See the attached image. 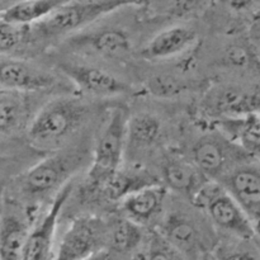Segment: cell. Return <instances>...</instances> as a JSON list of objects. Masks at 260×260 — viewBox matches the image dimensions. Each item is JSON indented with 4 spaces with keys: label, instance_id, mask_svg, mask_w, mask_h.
I'll use <instances>...</instances> for the list:
<instances>
[{
    "label": "cell",
    "instance_id": "obj_1",
    "mask_svg": "<svg viewBox=\"0 0 260 260\" xmlns=\"http://www.w3.org/2000/svg\"><path fill=\"white\" fill-rule=\"evenodd\" d=\"M89 152L84 145L62 147L51 152L15 179L10 198L25 207L40 210V205L71 182L76 173L88 162Z\"/></svg>",
    "mask_w": 260,
    "mask_h": 260
},
{
    "label": "cell",
    "instance_id": "obj_2",
    "mask_svg": "<svg viewBox=\"0 0 260 260\" xmlns=\"http://www.w3.org/2000/svg\"><path fill=\"white\" fill-rule=\"evenodd\" d=\"M91 116V107L76 96L60 95L43 104L27 128L30 146L53 152L66 146Z\"/></svg>",
    "mask_w": 260,
    "mask_h": 260
},
{
    "label": "cell",
    "instance_id": "obj_3",
    "mask_svg": "<svg viewBox=\"0 0 260 260\" xmlns=\"http://www.w3.org/2000/svg\"><path fill=\"white\" fill-rule=\"evenodd\" d=\"M128 112L124 107H112L99 128L89 162L83 192L85 198H96L107 180L123 167Z\"/></svg>",
    "mask_w": 260,
    "mask_h": 260
},
{
    "label": "cell",
    "instance_id": "obj_4",
    "mask_svg": "<svg viewBox=\"0 0 260 260\" xmlns=\"http://www.w3.org/2000/svg\"><path fill=\"white\" fill-rule=\"evenodd\" d=\"M149 0H70L42 22L30 25L36 43L73 36L104 15L126 7H144Z\"/></svg>",
    "mask_w": 260,
    "mask_h": 260
},
{
    "label": "cell",
    "instance_id": "obj_5",
    "mask_svg": "<svg viewBox=\"0 0 260 260\" xmlns=\"http://www.w3.org/2000/svg\"><path fill=\"white\" fill-rule=\"evenodd\" d=\"M202 208L210 223L229 240L254 241L253 229L235 198L218 182H207L192 198Z\"/></svg>",
    "mask_w": 260,
    "mask_h": 260
},
{
    "label": "cell",
    "instance_id": "obj_6",
    "mask_svg": "<svg viewBox=\"0 0 260 260\" xmlns=\"http://www.w3.org/2000/svg\"><path fill=\"white\" fill-rule=\"evenodd\" d=\"M190 161L211 182L221 183L253 157L231 137L216 127L200 137L190 150Z\"/></svg>",
    "mask_w": 260,
    "mask_h": 260
},
{
    "label": "cell",
    "instance_id": "obj_7",
    "mask_svg": "<svg viewBox=\"0 0 260 260\" xmlns=\"http://www.w3.org/2000/svg\"><path fill=\"white\" fill-rule=\"evenodd\" d=\"M202 107L217 121L260 114V78H238L218 84L206 93Z\"/></svg>",
    "mask_w": 260,
    "mask_h": 260
},
{
    "label": "cell",
    "instance_id": "obj_8",
    "mask_svg": "<svg viewBox=\"0 0 260 260\" xmlns=\"http://www.w3.org/2000/svg\"><path fill=\"white\" fill-rule=\"evenodd\" d=\"M108 221L95 215L74 218L61 236L53 260H85L107 251Z\"/></svg>",
    "mask_w": 260,
    "mask_h": 260
},
{
    "label": "cell",
    "instance_id": "obj_9",
    "mask_svg": "<svg viewBox=\"0 0 260 260\" xmlns=\"http://www.w3.org/2000/svg\"><path fill=\"white\" fill-rule=\"evenodd\" d=\"M40 210L7 197L0 206V260H20L29 231Z\"/></svg>",
    "mask_w": 260,
    "mask_h": 260
},
{
    "label": "cell",
    "instance_id": "obj_10",
    "mask_svg": "<svg viewBox=\"0 0 260 260\" xmlns=\"http://www.w3.org/2000/svg\"><path fill=\"white\" fill-rule=\"evenodd\" d=\"M71 193L73 184L70 182L48 203L50 207L40 213L30 229L20 260H53L57 223Z\"/></svg>",
    "mask_w": 260,
    "mask_h": 260
},
{
    "label": "cell",
    "instance_id": "obj_11",
    "mask_svg": "<svg viewBox=\"0 0 260 260\" xmlns=\"http://www.w3.org/2000/svg\"><path fill=\"white\" fill-rule=\"evenodd\" d=\"M221 184L244 211L250 222L254 241L260 249V162L249 161L229 174Z\"/></svg>",
    "mask_w": 260,
    "mask_h": 260
},
{
    "label": "cell",
    "instance_id": "obj_12",
    "mask_svg": "<svg viewBox=\"0 0 260 260\" xmlns=\"http://www.w3.org/2000/svg\"><path fill=\"white\" fill-rule=\"evenodd\" d=\"M156 231L188 260L200 259L211 245V239L200 223L179 211L164 216Z\"/></svg>",
    "mask_w": 260,
    "mask_h": 260
},
{
    "label": "cell",
    "instance_id": "obj_13",
    "mask_svg": "<svg viewBox=\"0 0 260 260\" xmlns=\"http://www.w3.org/2000/svg\"><path fill=\"white\" fill-rule=\"evenodd\" d=\"M57 86V78L41 66L17 56H0V88L37 94Z\"/></svg>",
    "mask_w": 260,
    "mask_h": 260
},
{
    "label": "cell",
    "instance_id": "obj_14",
    "mask_svg": "<svg viewBox=\"0 0 260 260\" xmlns=\"http://www.w3.org/2000/svg\"><path fill=\"white\" fill-rule=\"evenodd\" d=\"M58 68L74 85L78 86L79 90L90 95L111 98L126 95L132 91L128 83L117 78L114 74L90 63L61 62Z\"/></svg>",
    "mask_w": 260,
    "mask_h": 260
},
{
    "label": "cell",
    "instance_id": "obj_15",
    "mask_svg": "<svg viewBox=\"0 0 260 260\" xmlns=\"http://www.w3.org/2000/svg\"><path fill=\"white\" fill-rule=\"evenodd\" d=\"M68 43L78 50L89 51L107 58H122L132 50L128 33L121 28H101L90 32H78Z\"/></svg>",
    "mask_w": 260,
    "mask_h": 260
},
{
    "label": "cell",
    "instance_id": "obj_16",
    "mask_svg": "<svg viewBox=\"0 0 260 260\" xmlns=\"http://www.w3.org/2000/svg\"><path fill=\"white\" fill-rule=\"evenodd\" d=\"M197 32L188 25H173L157 33L141 48V56L147 61H164L179 57L197 42Z\"/></svg>",
    "mask_w": 260,
    "mask_h": 260
},
{
    "label": "cell",
    "instance_id": "obj_17",
    "mask_svg": "<svg viewBox=\"0 0 260 260\" xmlns=\"http://www.w3.org/2000/svg\"><path fill=\"white\" fill-rule=\"evenodd\" d=\"M167 197L168 188L162 183H156L131 193L119 203L124 217L140 226H147L161 217Z\"/></svg>",
    "mask_w": 260,
    "mask_h": 260
},
{
    "label": "cell",
    "instance_id": "obj_18",
    "mask_svg": "<svg viewBox=\"0 0 260 260\" xmlns=\"http://www.w3.org/2000/svg\"><path fill=\"white\" fill-rule=\"evenodd\" d=\"M33 94L0 88V137L17 136L27 132L32 121Z\"/></svg>",
    "mask_w": 260,
    "mask_h": 260
},
{
    "label": "cell",
    "instance_id": "obj_19",
    "mask_svg": "<svg viewBox=\"0 0 260 260\" xmlns=\"http://www.w3.org/2000/svg\"><path fill=\"white\" fill-rule=\"evenodd\" d=\"M162 184L179 194L192 198L207 182L205 175L196 168L189 159L172 155L167 156L161 164Z\"/></svg>",
    "mask_w": 260,
    "mask_h": 260
},
{
    "label": "cell",
    "instance_id": "obj_20",
    "mask_svg": "<svg viewBox=\"0 0 260 260\" xmlns=\"http://www.w3.org/2000/svg\"><path fill=\"white\" fill-rule=\"evenodd\" d=\"M162 123L159 117L141 112L128 117L126 134V155L132 156L149 152L160 142Z\"/></svg>",
    "mask_w": 260,
    "mask_h": 260
},
{
    "label": "cell",
    "instance_id": "obj_21",
    "mask_svg": "<svg viewBox=\"0 0 260 260\" xmlns=\"http://www.w3.org/2000/svg\"><path fill=\"white\" fill-rule=\"evenodd\" d=\"M156 183L161 182L144 168L136 165H132L131 168L122 167L107 180L96 198L101 197L108 202H121L131 193Z\"/></svg>",
    "mask_w": 260,
    "mask_h": 260
},
{
    "label": "cell",
    "instance_id": "obj_22",
    "mask_svg": "<svg viewBox=\"0 0 260 260\" xmlns=\"http://www.w3.org/2000/svg\"><path fill=\"white\" fill-rule=\"evenodd\" d=\"M69 2L70 0H20L0 13V20L17 25H35Z\"/></svg>",
    "mask_w": 260,
    "mask_h": 260
},
{
    "label": "cell",
    "instance_id": "obj_23",
    "mask_svg": "<svg viewBox=\"0 0 260 260\" xmlns=\"http://www.w3.org/2000/svg\"><path fill=\"white\" fill-rule=\"evenodd\" d=\"M145 234L142 226L127 217H118L108 222L107 249L117 254L135 253L144 244Z\"/></svg>",
    "mask_w": 260,
    "mask_h": 260
},
{
    "label": "cell",
    "instance_id": "obj_24",
    "mask_svg": "<svg viewBox=\"0 0 260 260\" xmlns=\"http://www.w3.org/2000/svg\"><path fill=\"white\" fill-rule=\"evenodd\" d=\"M36 45L30 25H17L0 20V56H14L13 53L27 50Z\"/></svg>",
    "mask_w": 260,
    "mask_h": 260
},
{
    "label": "cell",
    "instance_id": "obj_25",
    "mask_svg": "<svg viewBox=\"0 0 260 260\" xmlns=\"http://www.w3.org/2000/svg\"><path fill=\"white\" fill-rule=\"evenodd\" d=\"M141 260H188L180 251L170 245L156 230H152L144 241Z\"/></svg>",
    "mask_w": 260,
    "mask_h": 260
},
{
    "label": "cell",
    "instance_id": "obj_26",
    "mask_svg": "<svg viewBox=\"0 0 260 260\" xmlns=\"http://www.w3.org/2000/svg\"><path fill=\"white\" fill-rule=\"evenodd\" d=\"M215 260H260L255 241L229 240L215 249Z\"/></svg>",
    "mask_w": 260,
    "mask_h": 260
},
{
    "label": "cell",
    "instance_id": "obj_27",
    "mask_svg": "<svg viewBox=\"0 0 260 260\" xmlns=\"http://www.w3.org/2000/svg\"><path fill=\"white\" fill-rule=\"evenodd\" d=\"M147 90L159 98H173L187 89V83L172 75H155L147 81Z\"/></svg>",
    "mask_w": 260,
    "mask_h": 260
},
{
    "label": "cell",
    "instance_id": "obj_28",
    "mask_svg": "<svg viewBox=\"0 0 260 260\" xmlns=\"http://www.w3.org/2000/svg\"><path fill=\"white\" fill-rule=\"evenodd\" d=\"M246 37H248L249 43H250L253 52L255 55L256 60L260 63V14L259 17L251 23L249 29L246 30Z\"/></svg>",
    "mask_w": 260,
    "mask_h": 260
},
{
    "label": "cell",
    "instance_id": "obj_29",
    "mask_svg": "<svg viewBox=\"0 0 260 260\" xmlns=\"http://www.w3.org/2000/svg\"><path fill=\"white\" fill-rule=\"evenodd\" d=\"M18 2H20V0H0V13H3L5 9H8Z\"/></svg>",
    "mask_w": 260,
    "mask_h": 260
},
{
    "label": "cell",
    "instance_id": "obj_30",
    "mask_svg": "<svg viewBox=\"0 0 260 260\" xmlns=\"http://www.w3.org/2000/svg\"><path fill=\"white\" fill-rule=\"evenodd\" d=\"M85 260H109L108 251H102V253L95 254L94 256H91V258H88Z\"/></svg>",
    "mask_w": 260,
    "mask_h": 260
}]
</instances>
